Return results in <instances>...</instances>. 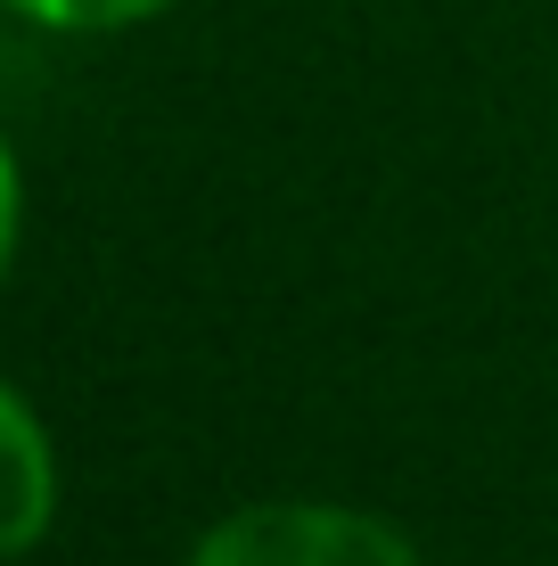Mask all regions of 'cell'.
I'll return each mask as SVG.
<instances>
[{"label":"cell","mask_w":558,"mask_h":566,"mask_svg":"<svg viewBox=\"0 0 558 566\" xmlns=\"http://www.w3.org/2000/svg\"><path fill=\"white\" fill-rule=\"evenodd\" d=\"M181 566H428L394 517L354 501H246L214 517Z\"/></svg>","instance_id":"6da1fadb"},{"label":"cell","mask_w":558,"mask_h":566,"mask_svg":"<svg viewBox=\"0 0 558 566\" xmlns=\"http://www.w3.org/2000/svg\"><path fill=\"white\" fill-rule=\"evenodd\" d=\"M57 525V443L42 411L0 378V566L33 558Z\"/></svg>","instance_id":"7a4b0ae2"},{"label":"cell","mask_w":558,"mask_h":566,"mask_svg":"<svg viewBox=\"0 0 558 566\" xmlns=\"http://www.w3.org/2000/svg\"><path fill=\"white\" fill-rule=\"evenodd\" d=\"M0 9H17L42 33H131V25H157L181 0H0Z\"/></svg>","instance_id":"3957f363"},{"label":"cell","mask_w":558,"mask_h":566,"mask_svg":"<svg viewBox=\"0 0 558 566\" xmlns=\"http://www.w3.org/2000/svg\"><path fill=\"white\" fill-rule=\"evenodd\" d=\"M17 230H25V172H17L9 132H0V280H9V263H17Z\"/></svg>","instance_id":"277c9868"}]
</instances>
